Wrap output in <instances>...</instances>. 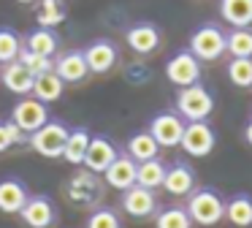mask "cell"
<instances>
[{
  "label": "cell",
  "instance_id": "7a4b0ae2",
  "mask_svg": "<svg viewBox=\"0 0 252 228\" xmlns=\"http://www.w3.org/2000/svg\"><path fill=\"white\" fill-rule=\"evenodd\" d=\"M187 215L192 223L209 228L217 226L220 220H225V198L214 188H198L187 195Z\"/></svg>",
  "mask_w": 252,
  "mask_h": 228
},
{
  "label": "cell",
  "instance_id": "ac0fdd59",
  "mask_svg": "<svg viewBox=\"0 0 252 228\" xmlns=\"http://www.w3.org/2000/svg\"><path fill=\"white\" fill-rule=\"evenodd\" d=\"M55 74L60 76L65 84H79V81L87 79L90 68L87 60H84V52H63L55 57Z\"/></svg>",
  "mask_w": 252,
  "mask_h": 228
},
{
  "label": "cell",
  "instance_id": "5b68a950",
  "mask_svg": "<svg viewBox=\"0 0 252 228\" xmlns=\"http://www.w3.org/2000/svg\"><path fill=\"white\" fill-rule=\"evenodd\" d=\"M190 54H195L201 63H214L225 54V33L217 25H201L195 33L190 36Z\"/></svg>",
  "mask_w": 252,
  "mask_h": 228
},
{
  "label": "cell",
  "instance_id": "7402d4cb",
  "mask_svg": "<svg viewBox=\"0 0 252 228\" xmlns=\"http://www.w3.org/2000/svg\"><path fill=\"white\" fill-rule=\"evenodd\" d=\"M220 16L230 27L252 25V0H220Z\"/></svg>",
  "mask_w": 252,
  "mask_h": 228
},
{
  "label": "cell",
  "instance_id": "484cf974",
  "mask_svg": "<svg viewBox=\"0 0 252 228\" xmlns=\"http://www.w3.org/2000/svg\"><path fill=\"white\" fill-rule=\"evenodd\" d=\"M25 46H28L30 52L44 54V57H55V54H57V46H60V38L55 36V30H44V27H38V30L28 33V38H25Z\"/></svg>",
  "mask_w": 252,
  "mask_h": 228
},
{
  "label": "cell",
  "instance_id": "d590c367",
  "mask_svg": "<svg viewBox=\"0 0 252 228\" xmlns=\"http://www.w3.org/2000/svg\"><path fill=\"white\" fill-rule=\"evenodd\" d=\"M244 139H247V144L252 147V119L247 122V128H244Z\"/></svg>",
  "mask_w": 252,
  "mask_h": 228
},
{
  "label": "cell",
  "instance_id": "4316f807",
  "mask_svg": "<svg viewBox=\"0 0 252 228\" xmlns=\"http://www.w3.org/2000/svg\"><path fill=\"white\" fill-rule=\"evenodd\" d=\"M225 52H230V57H252V30L250 27H233L225 36Z\"/></svg>",
  "mask_w": 252,
  "mask_h": 228
},
{
  "label": "cell",
  "instance_id": "cb8c5ba5",
  "mask_svg": "<svg viewBox=\"0 0 252 228\" xmlns=\"http://www.w3.org/2000/svg\"><path fill=\"white\" fill-rule=\"evenodd\" d=\"M90 130L87 128H73L68 133V141H65V150H63V160H68L71 166H82L84 163V155H87V147H90Z\"/></svg>",
  "mask_w": 252,
  "mask_h": 228
},
{
  "label": "cell",
  "instance_id": "83f0119b",
  "mask_svg": "<svg viewBox=\"0 0 252 228\" xmlns=\"http://www.w3.org/2000/svg\"><path fill=\"white\" fill-rule=\"evenodd\" d=\"M195 223L190 220L185 206H165L155 215V228H192Z\"/></svg>",
  "mask_w": 252,
  "mask_h": 228
},
{
  "label": "cell",
  "instance_id": "ba28073f",
  "mask_svg": "<svg viewBox=\"0 0 252 228\" xmlns=\"http://www.w3.org/2000/svg\"><path fill=\"white\" fill-rule=\"evenodd\" d=\"M185 125L187 122L176 112H160V114H155L152 122H149V133H152V139L158 141L160 147L171 150V147H179Z\"/></svg>",
  "mask_w": 252,
  "mask_h": 228
},
{
  "label": "cell",
  "instance_id": "f1b7e54d",
  "mask_svg": "<svg viewBox=\"0 0 252 228\" xmlns=\"http://www.w3.org/2000/svg\"><path fill=\"white\" fill-rule=\"evenodd\" d=\"M35 22H38V27H44V30H52V27L63 25V22H65V8H63V3L60 0H41Z\"/></svg>",
  "mask_w": 252,
  "mask_h": 228
},
{
  "label": "cell",
  "instance_id": "4fadbf2b",
  "mask_svg": "<svg viewBox=\"0 0 252 228\" xmlns=\"http://www.w3.org/2000/svg\"><path fill=\"white\" fill-rule=\"evenodd\" d=\"M163 190L168 195H190L195 190V171L192 166H187L185 160H176L171 166H165V179H163Z\"/></svg>",
  "mask_w": 252,
  "mask_h": 228
},
{
  "label": "cell",
  "instance_id": "d6a6232c",
  "mask_svg": "<svg viewBox=\"0 0 252 228\" xmlns=\"http://www.w3.org/2000/svg\"><path fill=\"white\" fill-rule=\"evenodd\" d=\"M87 228H122V220H120V215H117V209H111V206H98V209L90 212Z\"/></svg>",
  "mask_w": 252,
  "mask_h": 228
},
{
  "label": "cell",
  "instance_id": "9a60e30c",
  "mask_svg": "<svg viewBox=\"0 0 252 228\" xmlns=\"http://www.w3.org/2000/svg\"><path fill=\"white\" fill-rule=\"evenodd\" d=\"M84 60H87L90 74H109L117 65V46L109 38H98L84 49Z\"/></svg>",
  "mask_w": 252,
  "mask_h": 228
},
{
  "label": "cell",
  "instance_id": "ffe728a7",
  "mask_svg": "<svg viewBox=\"0 0 252 228\" xmlns=\"http://www.w3.org/2000/svg\"><path fill=\"white\" fill-rule=\"evenodd\" d=\"M225 220H230L236 228H250L252 226V195L250 193H236L225 201Z\"/></svg>",
  "mask_w": 252,
  "mask_h": 228
},
{
  "label": "cell",
  "instance_id": "5bb4252c",
  "mask_svg": "<svg viewBox=\"0 0 252 228\" xmlns=\"http://www.w3.org/2000/svg\"><path fill=\"white\" fill-rule=\"evenodd\" d=\"M136 171H138V163L133 160L127 152H125V155L120 152V155H117V160L103 171V182L109 185V188L125 193L127 188H133V185H136Z\"/></svg>",
  "mask_w": 252,
  "mask_h": 228
},
{
  "label": "cell",
  "instance_id": "9c48e42d",
  "mask_svg": "<svg viewBox=\"0 0 252 228\" xmlns=\"http://www.w3.org/2000/svg\"><path fill=\"white\" fill-rule=\"evenodd\" d=\"M214 144H217V136H214V130L209 122H187L185 125L179 147L190 157H206L209 152L214 150Z\"/></svg>",
  "mask_w": 252,
  "mask_h": 228
},
{
  "label": "cell",
  "instance_id": "277c9868",
  "mask_svg": "<svg viewBox=\"0 0 252 228\" xmlns=\"http://www.w3.org/2000/svg\"><path fill=\"white\" fill-rule=\"evenodd\" d=\"M68 133H71V130H68L65 122H60V119H46V125H41L35 133H30L28 144L33 147L41 157H63Z\"/></svg>",
  "mask_w": 252,
  "mask_h": 228
},
{
  "label": "cell",
  "instance_id": "44dd1931",
  "mask_svg": "<svg viewBox=\"0 0 252 228\" xmlns=\"http://www.w3.org/2000/svg\"><path fill=\"white\" fill-rule=\"evenodd\" d=\"M63 90H65V81H63L55 71H49V74L35 76L33 92H30V95L38 98L41 103H46V106H49V103H55V101H60V98H63Z\"/></svg>",
  "mask_w": 252,
  "mask_h": 228
},
{
  "label": "cell",
  "instance_id": "4dcf8cb0",
  "mask_svg": "<svg viewBox=\"0 0 252 228\" xmlns=\"http://www.w3.org/2000/svg\"><path fill=\"white\" fill-rule=\"evenodd\" d=\"M228 79L236 87H252V57H233L228 63Z\"/></svg>",
  "mask_w": 252,
  "mask_h": 228
},
{
  "label": "cell",
  "instance_id": "e0dca14e",
  "mask_svg": "<svg viewBox=\"0 0 252 228\" xmlns=\"http://www.w3.org/2000/svg\"><path fill=\"white\" fill-rule=\"evenodd\" d=\"M0 81H3V87H6L8 92H14V95H30L33 92V81L35 76L30 74L28 68H25L19 60H14V63H6L0 65Z\"/></svg>",
  "mask_w": 252,
  "mask_h": 228
},
{
  "label": "cell",
  "instance_id": "7c38bea8",
  "mask_svg": "<svg viewBox=\"0 0 252 228\" xmlns=\"http://www.w3.org/2000/svg\"><path fill=\"white\" fill-rule=\"evenodd\" d=\"M117 155H120V150H117V144L111 139H106V136H93L82 166L93 174H103L106 168L117 160Z\"/></svg>",
  "mask_w": 252,
  "mask_h": 228
},
{
  "label": "cell",
  "instance_id": "8fae6325",
  "mask_svg": "<svg viewBox=\"0 0 252 228\" xmlns=\"http://www.w3.org/2000/svg\"><path fill=\"white\" fill-rule=\"evenodd\" d=\"M120 204H122V212L136 217V220H147V217L158 215V195H155V190H147V188H141V185L127 188L125 193H122Z\"/></svg>",
  "mask_w": 252,
  "mask_h": 228
},
{
  "label": "cell",
  "instance_id": "836d02e7",
  "mask_svg": "<svg viewBox=\"0 0 252 228\" xmlns=\"http://www.w3.org/2000/svg\"><path fill=\"white\" fill-rule=\"evenodd\" d=\"M6 130H8V136H11V144H28L30 141V136L25 133L22 128H17L11 119H6Z\"/></svg>",
  "mask_w": 252,
  "mask_h": 228
},
{
  "label": "cell",
  "instance_id": "2e32d148",
  "mask_svg": "<svg viewBox=\"0 0 252 228\" xmlns=\"http://www.w3.org/2000/svg\"><path fill=\"white\" fill-rule=\"evenodd\" d=\"M30 198V190L22 179L17 177H6L0 179V212H6V215H19L22 206L28 204Z\"/></svg>",
  "mask_w": 252,
  "mask_h": 228
},
{
  "label": "cell",
  "instance_id": "f546056e",
  "mask_svg": "<svg viewBox=\"0 0 252 228\" xmlns=\"http://www.w3.org/2000/svg\"><path fill=\"white\" fill-rule=\"evenodd\" d=\"M22 46H25V41L11 27H0V65L14 63L19 57V52H22Z\"/></svg>",
  "mask_w": 252,
  "mask_h": 228
},
{
  "label": "cell",
  "instance_id": "6da1fadb",
  "mask_svg": "<svg viewBox=\"0 0 252 228\" xmlns=\"http://www.w3.org/2000/svg\"><path fill=\"white\" fill-rule=\"evenodd\" d=\"M106 182L100 179V174H93L87 168H79L68 177V182L63 185V193L76 209H98L103 201Z\"/></svg>",
  "mask_w": 252,
  "mask_h": 228
},
{
  "label": "cell",
  "instance_id": "1f68e13d",
  "mask_svg": "<svg viewBox=\"0 0 252 228\" xmlns=\"http://www.w3.org/2000/svg\"><path fill=\"white\" fill-rule=\"evenodd\" d=\"M17 60H19V63H22L33 76H41V74H49V71H55V60H52V57H44V54H38V52H30L28 46H22V52H19Z\"/></svg>",
  "mask_w": 252,
  "mask_h": 228
},
{
  "label": "cell",
  "instance_id": "8d00e7d4",
  "mask_svg": "<svg viewBox=\"0 0 252 228\" xmlns=\"http://www.w3.org/2000/svg\"><path fill=\"white\" fill-rule=\"evenodd\" d=\"M14 3H22V5H28V3H35V0H14Z\"/></svg>",
  "mask_w": 252,
  "mask_h": 228
},
{
  "label": "cell",
  "instance_id": "30bf717a",
  "mask_svg": "<svg viewBox=\"0 0 252 228\" xmlns=\"http://www.w3.org/2000/svg\"><path fill=\"white\" fill-rule=\"evenodd\" d=\"M19 217H22V223L28 228H52L57 223V206L49 195L38 193V195H30L28 198V204L22 206Z\"/></svg>",
  "mask_w": 252,
  "mask_h": 228
},
{
  "label": "cell",
  "instance_id": "52a82bcc",
  "mask_svg": "<svg viewBox=\"0 0 252 228\" xmlns=\"http://www.w3.org/2000/svg\"><path fill=\"white\" fill-rule=\"evenodd\" d=\"M165 76H168L171 84L182 87H190V84H198L201 81V60L195 54H190L187 49L176 52L174 57L165 63Z\"/></svg>",
  "mask_w": 252,
  "mask_h": 228
},
{
  "label": "cell",
  "instance_id": "603a6c76",
  "mask_svg": "<svg viewBox=\"0 0 252 228\" xmlns=\"http://www.w3.org/2000/svg\"><path fill=\"white\" fill-rule=\"evenodd\" d=\"M158 152H160V144L152 139L149 130H138V133H133L130 139H127V155L136 163L152 160V157H158Z\"/></svg>",
  "mask_w": 252,
  "mask_h": 228
},
{
  "label": "cell",
  "instance_id": "e575fe53",
  "mask_svg": "<svg viewBox=\"0 0 252 228\" xmlns=\"http://www.w3.org/2000/svg\"><path fill=\"white\" fill-rule=\"evenodd\" d=\"M11 136H8V130H6V122H0V152H6V150H11Z\"/></svg>",
  "mask_w": 252,
  "mask_h": 228
},
{
  "label": "cell",
  "instance_id": "8992f818",
  "mask_svg": "<svg viewBox=\"0 0 252 228\" xmlns=\"http://www.w3.org/2000/svg\"><path fill=\"white\" fill-rule=\"evenodd\" d=\"M46 119H49L46 103H41L38 98H33V95L19 98V101L14 103V109H11V122L17 125V128H22L28 136L35 133L41 125H46Z\"/></svg>",
  "mask_w": 252,
  "mask_h": 228
},
{
  "label": "cell",
  "instance_id": "d6986e66",
  "mask_svg": "<svg viewBox=\"0 0 252 228\" xmlns=\"http://www.w3.org/2000/svg\"><path fill=\"white\" fill-rule=\"evenodd\" d=\"M125 41L136 54H152L160 46V30L152 22H136L133 27H127Z\"/></svg>",
  "mask_w": 252,
  "mask_h": 228
},
{
  "label": "cell",
  "instance_id": "3957f363",
  "mask_svg": "<svg viewBox=\"0 0 252 228\" xmlns=\"http://www.w3.org/2000/svg\"><path fill=\"white\" fill-rule=\"evenodd\" d=\"M212 112H214V98L201 81L190 87H182L176 92V114L185 122H206Z\"/></svg>",
  "mask_w": 252,
  "mask_h": 228
},
{
  "label": "cell",
  "instance_id": "d4e9b609",
  "mask_svg": "<svg viewBox=\"0 0 252 228\" xmlns=\"http://www.w3.org/2000/svg\"><path fill=\"white\" fill-rule=\"evenodd\" d=\"M163 179H165V163L160 160V157L138 163L136 185H141V188H147V190H158V188H163Z\"/></svg>",
  "mask_w": 252,
  "mask_h": 228
}]
</instances>
